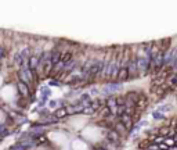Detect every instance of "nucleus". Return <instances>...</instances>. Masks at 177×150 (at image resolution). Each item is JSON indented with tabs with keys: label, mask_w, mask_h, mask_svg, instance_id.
I'll list each match as a JSON object with an SVG mask.
<instances>
[{
	"label": "nucleus",
	"mask_w": 177,
	"mask_h": 150,
	"mask_svg": "<svg viewBox=\"0 0 177 150\" xmlns=\"http://www.w3.org/2000/svg\"><path fill=\"white\" fill-rule=\"evenodd\" d=\"M147 107H148V97H147L145 95H141L140 100H138V102H137V104H136V111L144 112Z\"/></svg>",
	"instance_id": "nucleus-1"
},
{
	"label": "nucleus",
	"mask_w": 177,
	"mask_h": 150,
	"mask_svg": "<svg viewBox=\"0 0 177 150\" xmlns=\"http://www.w3.org/2000/svg\"><path fill=\"white\" fill-rule=\"evenodd\" d=\"M18 89H20V92H21L22 97H29V95H31V89L28 88V85H26V83H24V82H20V83H18Z\"/></svg>",
	"instance_id": "nucleus-6"
},
{
	"label": "nucleus",
	"mask_w": 177,
	"mask_h": 150,
	"mask_svg": "<svg viewBox=\"0 0 177 150\" xmlns=\"http://www.w3.org/2000/svg\"><path fill=\"white\" fill-rule=\"evenodd\" d=\"M114 131L115 132H116V134L118 135H120V136H123V138H125L126 136V134H127V131H129V129L126 128V125L123 122H122V121H118V122L115 124V127H114Z\"/></svg>",
	"instance_id": "nucleus-2"
},
{
	"label": "nucleus",
	"mask_w": 177,
	"mask_h": 150,
	"mask_svg": "<svg viewBox=\"0 0 177 150\" xmlns=\"http://www.w3.org/2000/svg\"><path fill=\"white\" fill-rule=\"evenodd\" d=\"M97 150H105V149H103V147H100V149H97Z\"/></svg>",
	"instance_id": "nucleus-9"
},
{
	"label": "nucleus",
	"mask_w": 177,
	"mask_h": 150,
	"mask_svg": "<svg viewBox=\"0 0 177 150\" xmlns=\"http://www.w3.org/2000/svg\"><path fill=\"white\" fill-rule=\"evenodd\" d=\"M176 146H177V140H176Z\"/></svg>",
	"instance_id": "nucleus-10"
},
{
	"label": "nucleus",
	"mask_w": 177,
	"mask_h": 150,
	"mask_svg": "<svg viewBox=\"0 0 177 150\" xmlns=\"http://www.w3.org/2000/svg\"><path fill=\"white\" fill-rule=\"evenodd\" d=\"M120 121L125 124L127 129H130L131 125L134 124V122H133V115H131V114H127V112H123V114L120 115Z\"/></svg>",
	"instance_id": "nucleus-3"
},
{
	"label": "nucleus",
	"mask_w": 177,
	"mask_h": 150,
	"mask_svg": "<svg viewBox=\"0 0 177 150\" xmlns=\"http://www.w3.org/2000/svg\"><path fill=\"white\" fill-rule=\"evenodd\" d=\"M165 143H166L169 147H173V146L176 145V139H172V138H166V139H165Z\"/></svg>",
	"instance_id": "nucleus-8"
},
{
	"label": "nucleus",
	"mask_w": 177,
	"mask_h": 150,
	"mask_svg": "<svg viewBox=\"0 0 177 150\" xmlns=\"http://www.w3.org/2000/svg\"><path fill=\"white\" fill-rule=\"evenodd\" d=\"M130 79V72H129V67H120L119 70V81Z\"/></svg>",
	"instance_id": "nucleus-5"
},
{
	"label": "nucleus",
	"mask_w": 177,
	"mask_h": 150,
	"mask_svg": "<svg viewBox=\"0 0 177 150\" xmlns=\"http://www.w3.org/2000/svg\"><path fill=\"white\" fill-rule=\"evenodd\" d=\"M64 115H67V108H61V110L55 111V117L57 118H61V117H64Z\"/></svg>",
	"instance_id": "nucleus-7"
},
{
	"label": "nucleus",
	"mask_w": 177,
	"mask_h": 150,
	"mask_svg": "<svg viewBox=\"0 0 177 150\" xmlns=\"http://www.w3.org/2000/svg\"><path fill=\"white\" fill-rule=\"evenodd\" d=\"M170 43H172V39H170V38H167V39H161V40H158L156 45L159 46L161 52L163 53V52H166L167 49L170 47Z\"/></svg>",
	"instance_id": "nucleus-4"
}]
</instances>
